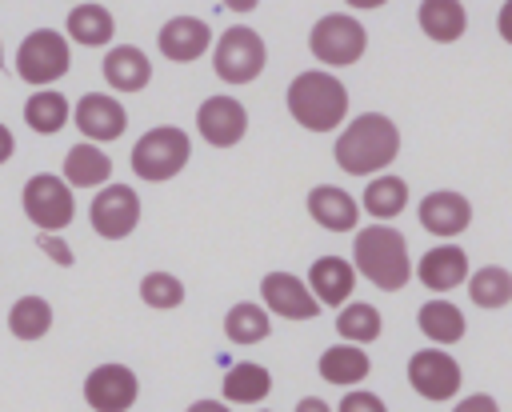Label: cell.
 Returning a JSON list of instances; mask_svg holds the SVG:
<instances>
[{
	"mask_svg": "<svg viewBox=\"0 0 512 412\" xmlns=\"http://www.w3.org/2000/svg\"><path fill=\"white\" fill-rule=\"evenodd\" d=\"M332 156L348 176H384V168L400 156V128L384 112H360L336 132Z\"/></svg>",
	"mask_w": 512,
	"mask_h": 412,
	"instance_id": "obj_1",
	"label": "cell"
},
{
	"mask_svg": "<svg viewBox=\"0 0 512 412\" xmlns=\"http://www.w3.org/2000/svg\"><path fill=\"white\" fill-rule=\"evenodd\" d=\"M352 268H356V276H364L380 292H400L416 272L408 240L392 224L356 228V236H352Z\"/></svg>",
	"mask_w": 512,
	"mask_h": 412,
	"instance_id": "obj_2",
	"label": "cell"
},
{
	"mask_svg": "<svg viewBox=\"0 0 512 412\" xmlns=\"http://www.w3.org/2000/svg\"><path fill=\"white\" fill-rule=\"evenodd\" d=\"M284 104H288L292 120L308 132H336L348 124V88L340 76H332L324 68H308V72L292 76Z\"/></svg>",
	"mask_w": 512,
	"mask_h": 412,
	"instance_id": "obj_3",
	"label": "cell"
},
{
	"mask_svg": "<svg viewBox=\"0 0 512 412\" xmlns=\"http://www.w3.org/2000/svg\"><path fill=\"white\" fill-rule=\"evenodd\" d=\"M188 156H192V136L176 124H160V128H148L132 144V172L148 184H160V180L180 176Z\"/></svg>",
	"mask_w": 512,
	"mask_h": 412,
	"instance_id": "obj_4",
	"label": "cell"
},
{
	"mask_svg": "<svg viewBox=\"0 0 512 412\" xmlns=\"http://www.w3.org/2000/svg\"><path fill=\"white\" fill-rule=\"evenodd\" d=\"M308 52L324 68H348L368 52V28L352 12H328L308 28Z\"/></svg>",
	"mask_w": 512,
	"mask_h": 412,
	"instance_id": "obj_5",
	"label": "cell"
},
{
	"mask_svg": "<svg viewBox=\"0 0 512 412\" xmlns=\"http://www.w3.org/2000/svg\"><path fill=\"white\" fill-rule=\"evenodd\" d=\"M268 64V44L256 28L248 24H232L220 32V40L212 44V72L224 84H252Z\"/></svg>",
	"mask_w": 512,
	"mask_h": 412,
	"instance_id": "obj_6",
	"label": "cell"
},
{
	"mask_svg": "<svg viewBox=\"0 0 512 412\" xmlns=\"http://www.w3.org/2000/svg\"><path fill=\"white\" fill-rule=\"evenodd\" d=\"M72 68V48L60 32L52 28H36L20 40L16 48V72L24 84H36V88H48L56 84L64 72Z\"/></svg>",
	"mask_w": 512,
	"mask_h": 412,
	"instance_id": "obj_7",
	"label": "cell"
},
{
	"mask_svg": "<svg viewBox=\"0 0 512 412\" xmlns=\"http://www.w3.org/2000/svg\"><path fill=\"white\" fill-rule=\"evenodd\" d=\"M24 212H28V220L40 232L68 228L72 216H76V200H72V188L64 184V176H52V172L28 176V184H24Z\"/></svg>",
	"mask_w": 512,
	"mask_h": 412,
	"instance_id": "obj_8",
	"label": "cell"
},
{
	"mask_svg": "<svg viewBox=\"0 0 512 412\" xmlns=\"http://www.w3.org/2000/svg\"><path fill=\"white\" fill-rule=\"evenodd\" d=\"M408 384H412L416 396L440 404V400H452L460 392L464 372H460V364L448 348H420L408 360Z\"/></svg>",
	"mask_w": 512,
	"mask_h": 412,
	"instance_id": "obj_9",
	"label": "cell"
},
{
	"mask_svg": "<svg viewBox=\"0 0 512 412\" xmlns=\"http://www.w3.org/2000/svg\"><path fill=\"white\" fill-rule=\"evenodd\" d=\"M88 220L96 228V236L104 240H124L136 232L140 224V196L136 188L128 184H108L92 196V208H88Z\"/></svg>",
	"mask_w": 512,
	"mask_h": 412,
	"instance_id": "obj_10",
	"label": "cell"
},
{
	"mask_svg": "<svg viewBox=\"0 0 512 412\" xmlns=\"http://www.w3.org/2000/svg\"><path fill=\"white\" fill-rule=\"evenodd\" d=\"M196 132L212 148H232L248 136V108L236 96H208L196 108Z\"/></svg>",
	"mask_w": 512,
	"mask_h": 412,
	"instance_id": "obj_11",
	"label": "cell"
},
{
	"mask_svg": "<svg viewBox=\"0 0 512 412\" xmlns=\"http://www.w3.org/2000/svg\"><path fill=\"white\" fill-rule=\"evenodd\" d=\"M260 304L268 308V316H284V320H312V316H320V300L312 296L308 280H300L292 272H264Z\"/></svg>",
	"mask_w": 512,
	"mask_h": 412,
	"instance_id": "obj_12",
	"label": "cell"
},
{
	"mask_svg": "<svg viewBox=\"0 0 512 412\" xmlns=\"http://www.w3.org/2000/svg\"><path fill=\"white\" fill-rule=\"evenodd\" d=\"M140 396V380L128 364H100L84 380V400L92 412H128Z\"/></svg>",
	"mask_w": 512,
	"mask_h": 412,
	"instance_id": "obj_13",
	"label": "cell"
},
{
	"mask_svg": "<svg viewBox=\"0 0 512 412\" xmlns=\"http://www.w3.org/2000/svg\"><path fill=\"white\" fill-rule=\"evenodd\" d=\"M416 216H420V228L440 236V240H456L460 232H468L472 224V200L464 192H452V188H436L428 192L420 204H416Z\"/></svg>",
	"mask_w": 512,
	"mask_h": 412,
	"instance_id": "obj_14",
	"label": "cell"
},
{
	"mask_svg": "<svg viewBox=\"0 0 512 412\" xmlns=\"http://www.w3.org/2000/svg\"><path fill=\"white\" fill-rule=\"evenodd\" d=\"M72 120L76 128L88 136V144H104V140H120L124 128H128V112L116 96L108 92H88L80 96V104L72 108Z\"/></svg>",
	"mask_w": 512,
	"mask_h": 412,
	"instance_id": "obj_15",
	"label": "cell"
},
{
	"mask_svg": "<svg viewBox=\"0 0 512 412\" xmlns=\"http://www.w3.org/2000/svg\"><path fill=\"white\" fill-rule=\"evenodd\" d=\"M212 28L200 20V16H172L160 32H156V48L164 60L172 64H192L200 60L208 48H212Z\"/></svg>",
	"mask_w": 512,
	"mask_h": 412,
	"instance_id": "obj_16",
	"label": "cell"
},
{
	"mask_svg": "<svg viewBox=\"0 0 512 412\" xmlns=\"http://www.w3.org/2000/svg\"><path fill=\"white\" fill-rule=\"evenodd\" d=\"M468 276H472L468 252L456 248V244H436V248H428V252L416 260V280H420L424 288H432L436 296H448L452 288L468 284Z\"/></svg>",
	"mask_w": 512,
	"mask_h": 412,
	"instance_id": "obj_17",
	"label": "cell"
},
{
	"mask_svg": "<svg viewBox=\"0 0 512 412\" xmlns=\"http://www.w3.org/2000/svg\"><path fill=\"white\" fill-rule=\"evenodd\" d=\"M308 216L328 228V232H352L360 224V200H352V192L336 188V184H316L308 188V200H304Z\"/></svg>",
	"mask_w": 512,
	"mask_h": 412,
	"instance_id": "obj_18",
	"label": "cell"
},
{
	"mask_svg": "<svg viewBox=\"0 0 512 412\" xmlns=\"http://www.w3.org/2000/svg\"><path fill=\"white\" fill-rule=\"evenodd\" d=\"M308 288H312V296L320 300V304H328V308H344L348 300H352V288H356V268H352V260H344V256H320V260H312V268H308Z\"/></svg>",
	"mask_w": 512,
	"mask_h": 412,
	"instance_id": "obj_19",
	"label": "cell"
},
{
	"mask_svg": "<svg viewBox=\"0 0 512 412\" xmlns=\"http://www.w3.org/2000/svg\"><path fill=\"white\" fill-rule=\"evenodd\" d=\"M108 176H112V156L100 144L80 140L64 152V184L68 188H108Z\"/></svg>",
	"mask_w": 512,
	"mask_h": 412,
	"instance_id": "obj_20",
	"label": "cell"
},
{
	"mask_svg": "<svg viewBox=\"0 0 512 412\" xmlns=\"http://www.w3.org/2000/svg\"><path fill=\"white\" fill-rule=\"evenodd\" d=\"M104 80L116 92H144L152 80V60L136 44H116L104 56Z\"/></svg>",
	"mask_w": 512,
	"mask_h": 412,
	"instance_id": "obj_21",
	"label": "cell"
},
{
	"mask_svg": "<svg viewBox=\"0 0 512 412\" xmlns=\"http://www.w3.org/2000/svg\"><path fill=\"white\" fill-rule=\"evenodd\" d=\"M416 324H420L424 340H432L436 348H448V344L464 340V332H468L464 312H460L448 296H432V300H424L420 312H416Z\"/></svg>",
	"mask_w": 512,
	"mask_h": 412,
	"instance_id": "obj_22",
	"label": "cell"
},
{
	"mask_svg": "<svg viewBox=\"0 0 512 412\" xmlns=\"http://www.w3.org/2000/svg\"><path fill=\"white\" fill-rule=\"evenodd\" d=\"M316 372H320V380H328V384H336V388H356L360 380H368V372H372V360H368V352L364 348H356V344H332V348H324L320 352V360H316Z\"/></svg>",
	"mask_w": 512,
	"mask_h": 412,
	"instance_id": "obj_23",
	"label": "cell"
},
{
	"mask_svg": "<svg viewBox=\"0 0 512 412\" xmlns=\"http://www.w3.org/2000/svg\"><path fill=\"white\" fill-rule=\"evenodd\" d=\"M416 20H420V28H424L428 40L456 44L464 36V28H468V8L460 0H420Z\"/></svg>",
	"mask_w": 512,
	"mask_h": 412,
	"instance_id": "obj_24",
	"label": "cell"
},
{
	"mask_svg": "<svg viewBox=\"0 0 512 412\" xmlns=\"http://www.w3.org/2000/svg\"><path fill=\"white\" fill-rule=\"evenodd\" d=\"M220 392H224V404H264L272 392V372L256 360H240L224 372Z\"/></svg>",
	"mask_w": 512,
	"mask_h": 412,
	"instance_id": "obj_25",
	"label": "cell"
},
{
	"mask_svg": "<svg viewBox=\"0 0 512 412\" xmlns=\"http://www.w3.org/2000/svg\"><path fill=\"white\" fill-rule=\"evenodd\" d=\"M408 208V184L400 180V176H392V172H384V176H372L368 184H364V196H360V212H368L372 220H396L400 212Z\"/></svg>",
	"mask_w": 512,
	"mask_h": 412,
	"instance_id": "obj_26",
	"label": "cell"
},
{
	"mask_svg": "<svg viewBox=\"0 0 512 412\" xmlns=\"http://www.w3.org/2000/svg\"><path fill=\"white\" fill-rule=\"evenodd\" d=\"M380 332H384V316H380V308L376 304H368V300H348L340 312H336V336L344 340V344H372V340H380Z\"/></svg>",
	"mask_w": 512,
	"mask_h": 412,
	"instance_id": "obj_27",
	"label": "cell"
},
{
	"mask_svg": "<svg viewBox=\"0 0 512 412\" xmlns=\"http://www.w3.org/2000/svg\"><path fill=\"white\" fill-rule=\"evenodd\" d=\"M68 36L76 40V44H84V48H104L108 40H112V32H116V20H112V12L104 8V4H76L72 12H68Z\"/></svg>",
	"mask_w": 512,
	"mask_h": 412,
	"instance_id": "obj_28",
	"label": "cell"
},
{
	"mask_svg": "<svg viewBox=\"0 0 512 412\" xmlns=\"http://www.w3.org/2000/svg\"><path fill=\"white\" fill-rule=\"evenodd\" d=\"M268 332H272V316L256 300H240L224 312V336L232 344H260V340H268Z\"/></svg>",
	"mask_w": 512,
	"mask_h": 412,
	"instance_id": "obj_29",
	"label": "cell"
},
{
	"mask_svg": "<svg viewBox=\"0 0 512 412\" xmlns=\"http://www.w3.org/2000/svg\"><path fill=\"white\" fill-rule=\"evenodd\" d=\"M468 296L476 308H504L512 304V272L504 264H484L468 276Z\"/></svg>",
	"mask_w": 512,
	"mask_h": 412,
	"instance_id": "obj_30",
	"label": "cell"
},
{
	"mask_svg": "<svg viewBox=\"0 0 512 412\" xmlns=\"http://www.w3.org/2000/svg\"><path fill=\"white\" fill-rule=\"evenodd\" d=\"M68 116H72V108H68L64 92H32L28 104H24V124L40 136L60 132L68 124Z\"/></svg>",
	"mask_w": 512,
	"mask_h": 412,
	"instance_id": "obj_31",
	"label": "cell"
},
{
	"mask_svg": "<svg viewBox=\"0 0 512 412\" xmlns=\"http://www.w3.org/2000/svg\"><path fill=\"white\" fill-rule=\"evenodd\" d=\"M8 328L16 340H40L52 328V304L44 296H20L8 312Z\"/></svg>",
	"mask_w": 512,
	"mask_h": 412,
	"instance_id": "obj_32",
	"label": "cell"
},
{
	"mask_svg": "<svg viewBox=\"0 0 512 412\" xmlns=\"http://www.w3.org/2000/svg\"><path fill=\"white\" fill-rule=\"evenodd\" d=\"M140 300H144L148 308H160V312L180 308V304H184V284H180V276H172V272H148V276L140 280Z\"/></svg>",
	"mask_w": 512,
	"mask_h": 412,
	"instance_id": "obj_33",
	"label": "cell"
},
{
	"mask_svg": "<svg viewBox=\"0 0 512 412\" xmlns=\"http://www.w3.org/2000/svg\"><path fill=\"white\" fill-rule=\"evenodd\" d=\"M336 412H388V404L368 388H348L336 404Z\"/></svg>",
	"mask_w": 512,
	"mask_h": 412,
	"instance_id": "obj_34",
	"label": "cell"
},
{
	"mask_svg": "<svg viewBox=\"0 0 512 412\" xmlns=\"http://www.w3.org/2000/svg\"><path fill=\"white\" fill-rule=\"evenodd\" d=\"M36 248H40L48 260H56L60 268H72V260H76V256H72V248H68L56 232H40V236H36Z\"/></svg>",
	"mask_w": 512,
	"mask_h": 412,
	"instance_id": "obj_35",
	"label": "cell"
},
{
	"mask_svg": "<svg viewBox=\"0 0 512 412\" xmlns=\"http://www.w3.org/2000/svg\"><path fill=\"white\" fill-rule=\"evenodd\" d=\"M452 412H500V404H496L488 392H472V396H464Z\"/></svg>",
	"mask_w": 512,
	"mask_h": 412,
	"instance_id": "obj_36",
	"label": "cell"
},
{
	"mask_svg": "<svg viewBox=\"0 0 512 412\" xmlns=\"http://www.w3.org/2000/svg\"><path fill=\"white\" fill-rule=\"evenodd\" d=\"M496 32H500L504 44H512V0L500 4V12H496Z\"/></svg>",
	"mask_w": 512,
	"mask_h": 412,
	"instance_id": "obj_37",
	"label": "cell"
},
{
	"mask_svg": "<svg viewBox=\"0 0 512 412\" xmlns=\"http://www.w3.org/2000/svg\"><path fill=\"white\" fill-rule=\"evenodd\" d=\"M296 412H336V408H328L320 396H300L296 400Z\"/></svg>",
	"mask_w": 512,
	"mask_h": 412,
	"instance_id": "obj_38",
	"label": "cell"
},
{
	"mask_svg": "<svg viewBox=\"0 0 512 412\" xmlns=\"http://www.w3.org/2000/svg\"><path fill=\"white\" fill-rule=\"evenodd\" d=\"M184 412H232L224 400H192Z\"/></svg>",
	"mask_w": 512,
	"mask_h": 412,
	"instance_id": "obj_39",
	"label": "cell"
},
{
	"mask_svg": "<svg viewBox=\"0 0 512 412\" xmlns=\"http://www.w3.org/2000/svg\"><path fill=\"white\" fill-rule=\"evenodd\" d=\"M16 152V140H12V132H8V124H0V164L8 160Z\"/></svg>",
	"mask_w": 512,
	"mask_h": 412,
	"instance_id": "obj_40",
	"label": "cell"
},
{
	"mask_svg": "<svg viewBox=\"0 0 512 412\" xmlns=\"http://www.w3.org/2000/svg\"><path fill=\"white\" fill-rule=\"evenodd\" d=\"M0 68H4V48H0Z\"/></svg>",
	"mask_w": 512,
	"mask_h": 412,
	"instance_id": "obj_41",
	"label": "cell"
}]
</instances>
